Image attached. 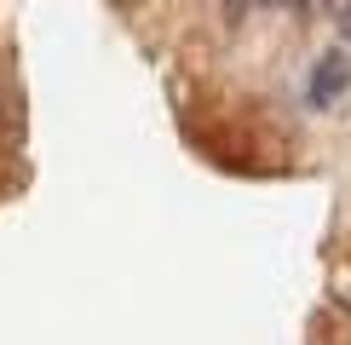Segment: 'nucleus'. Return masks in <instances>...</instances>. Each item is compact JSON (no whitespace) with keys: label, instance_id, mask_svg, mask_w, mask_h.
Instances as JSON below:
<instances>
[{"label":"nucleus","instance_id":"1","mask_svg":"<svg viewBox=\"0 0 351 345\" xmlns=\"http://www.w3.org/2000/svg\"><path fill=\"white\" fill-rule=\"evenodd\" d=\"M346 86H351V64H346V52L317 58V69H311V104H317V110H328L334 98H346Z\"/></svg>","mask_w":351,"mask_h":345},{"label":"nucleus","instance_id":"2","mask_svg":"<svg viewBox=\"0 0 351 345\" xmlns=\"http://www.w3.org/2000/svg\"><path fill=\"white\" fill-rule=\"evenodd\" d=\"M340 35H346V47H351V0L340 6Z\"/></svg>","mask_w":351,"mask_h":345},{"label":"nucleus","instance_id":"3","mask_svg":"<svg viewBox=\"0 0 351 345\" xmlns=\"http://www.w3.org/2000/svg\"><path fill=\"white\" fill-rule=\"evenodd\" d=\"M247 6H254V0H225V12H230V18H242Z\"/></svg>","mask_w":351,"mask_h":345},{"label":"nucleus","instance_id":"4","mask_svg":"<svg viewBox=\"0 0 351 345\" xmlns=\"http://www.w3.org/2000/svg\"><path fill=\"white\" fill-rule=\"evenodd\" d=\"M328 6V0H300V12H323Z\"/></svg>","mask_w":351,"mask_h":345},{"label":"nucleus","instance_id":"5","mask_svg":"<svg viewBox=\"0 0 351 345\" xmlns=\"http://www.w3.org/2000/svg\"><path fill=\"white\" fill-rule=\"evenodd\" d=\"M294 6H300V0H294Z\"/></svg>","mask_w":351,"mask_h":345}]
</instances>
